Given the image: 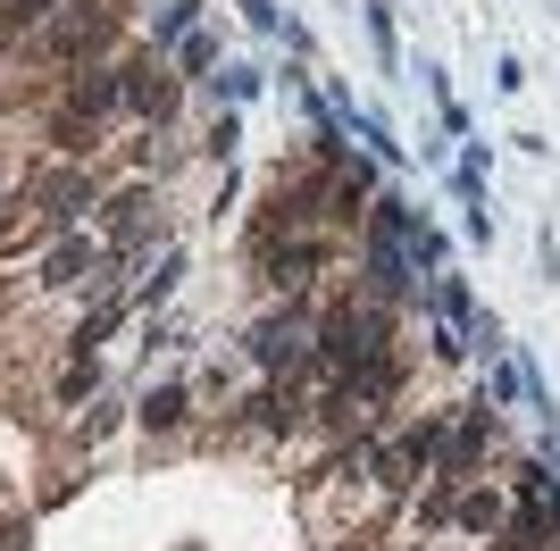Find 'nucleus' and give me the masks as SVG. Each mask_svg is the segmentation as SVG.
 <instances>
[{
  "label": "nucleus",
  "instance_id": "f257e3e1",
  "mask_svg": "<svg viewBox=\"0 0 560 551\" xmlns=\"http://www.w3.org/2000/svg\"><path fill=\"white\" fill-rule=\"evenodd\" d=\"M385 335H394V326H385V301H369V309L351 301V309H335V318L318 326V367H327V376H351V367L394 360V351H385Z\"/></svg>",
  "mask_w": 560,
  "mask_h": 551
},
{
  "label": "nucleus",
  "instance_id": "f03ea898",
  "mask_svg": "<svg viewBox=\"0 0 560 551\" xmlns=\"http://www.w3.org/2000/svg\"><path fill=\"white\" fill-rule=\"evenodd\" d=\"M252 367H268V376H293V367H310L318 360V326L302 318V309H277V318H259L252 326Z\"/></svg>",
  "mask_w": 560,
  "mask_h": 551
},
{
  "label": "nucleus",
  "instance_id": "7ed1b4c3",
  "mask_svg": "<svg viewBox=\"0 0 560 551\" xmlns=\"http://www.w3.org/2000/svg\"><path fill=\"white\" fill-rule=\"evenodd\" d=\"M109 109H126V68H75L68 75V117L75 126H93V117H109Z\"/></svg>",
  "mask_w": 560,
  "mask_h": 551
},
{
  "label": "nucleus",
  "instance_id": "20e7f679",
  "mask_svg": "<svg viewBox=\"0 0 560 551\" xmlns=\"http://www.w3.org/2000/svg\"><path fill=\"white\" fill-rule=\"evenodd\" d=\"M126 109L167 126V117H176V75H167L160 59H135V68H126Z\"/></svg>",
  "mask_w": 560,
  "mask_h": 551
},
{
  "label": "nucleus",
  "instance_id": "39448f33",
  "mask_svg": "<svg viewBox=\"0 0 560 551\" xmlns=\"http://www.w3.org/2000/svg\"><path fill=\"white\" fill-rule=\"evenodd\" d=\"M101 226H109V251H135L142 234H151V192H117L101 209Z\"/></svg>",
  "mask_w": 560,
  "mask_h": 551
},
{
  "label": "nucleus",
  "instance_id": "423d86ee",
  "mask_svg": "<svg viewBox=\"0 0 560 551\" xmlns=\"http://www.w3.org/2000/svg\"><path fill=\"white\" fill-rule=\"evenodd\" d=\"M185 385H160V392H142V426H151V435H176V426H185Z\"/></svg>",
  "mask_w": 560,
  "mask_h": 551
},
{
  "label": "nucleus",
  "instance_id": "0eeeda50",
  "mask_svg": "<svg viewBox=\"0 0 560 551\" xmlns=\"http://www.w3.org/2000/svg\"><path fill=\"white\" fill-rule=\"evenodd\" d=\"M427 301H435V318H444V326H468V284H460V276H427Z\"/></svg>",
  "mask_w": 560,
  "mask_h": 551
},
{
  "label": "nucleus",
  "instance_id": "6e6552de",
  "mask_svg": "<svg viewBox=\"0 0 560 551\" xmlns=\"http://www.w3.org/2000/svg\"><path fill=\"white\" fill-rule=\"evenodd\" d=\"M176 276H185V251L167 243V251H160V268H151V276L135 284V301H167V293H176Z\"/></svg>",
  "mask_w": 560,
  "mask_h": 551
},
{
  "label": "nucleus",
  "instance_id": "1a4fd4ad",
  "mask_svg": "<svg viewBox=\"0 0 560 551\" xmlns=\"http://www.w3.org/2000/svg\"><path fill=\"white\" fill-rule=\"evenodd\" d=\"M460 527H468V535L502 527V493H460Z\"/></svg>",
  "mask_w": 560,
  "mask_h": 551
},
{
  "label": "nucleus",
  "instance_id": "9d476101",
  "mask_svg": "<svg viewBox=\"0 0 560 551\" xmlns=\"http://www.w3.org/2000/svg\"><path fill=\"white\" fill-rule=\"evenodd\" d=\"M160 43H192V0H176V9H160V25H151Z\"/></svg>",
  "mask_w": 560,
  "mask_h": 551
},
{
  "label": "nucleus",
  "instance_id": "9b49d317",
  "mask_svg": "<svg viewBox=\"0 0 560 551\" xmlns=\"http://www.w3.org/2000/svg\"><path fill=\"white\" fill-rule=\"evenodd\" d=\"M218 92H226V101H252L259 75H252V68H226V75H218Z\"/></svg>",
  "mask_w": 560,
  "mask_h": 551
}]
</instances>
